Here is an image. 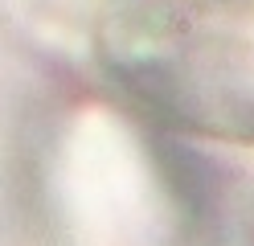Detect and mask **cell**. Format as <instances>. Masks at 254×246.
<instances>
[{"instance_id": "obj_1", "label": "cell", "mask_w": 254, "mask_h": 246, "mask_svg": "<svg viewBox=\"0 0 254 246\" xmlns=\"http://www.w3.org/2000/svg\"><path fill=\"white\" fill-rule=\"evenodd\" d=\"M37 49L172 131L254 148V0H4Z\"/></svg>"}]
</instances>
